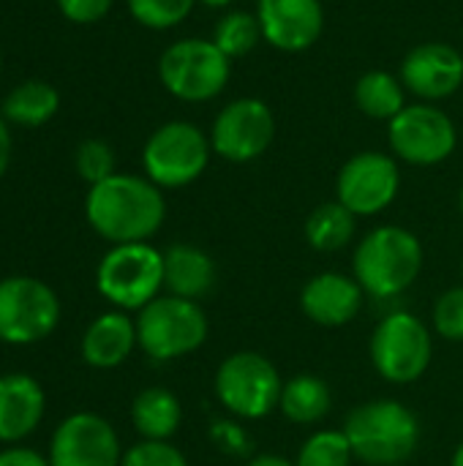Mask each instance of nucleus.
<instances>
[{
	"instance_id": "1",
	"label": "nucleus",
	"mask_w": 463,
	"mask_h": 466,
	"mask_svg": "<svg viewBox=\"0 0 463 466\" xmlns=\"http://www.w3.org/2000/svg\"><path fill=\"white\" fill-rule=\"evenodd\" d=\"M85 218L90 229L112 246L150 243V238L164 227L166 199L145 175L115 172L87 188Z\"/></svg>"
},
{
	"instance_id": "2",
	"label": "nucleus",
	"mask_w": 463,
	"mask_h": 466,
	"mask_svg": "<svg viewBox=\"0 0 463 466\" xmlns=\"http://www.w3.org/2000/svg\"><path fill=\"white\" fill-rule=\"evenodd\" d=\"M426 248L401 224H382L366 232L352 251V276L374 300H393L415 287L423 273Z\"/></svg>"
},
{
	"instance_id": "3",
	"label": "nucleus",
	"mask_w": 463,
	"mask_h": 466,
	"mask_svg": "<svg viewBox=\"0 0 463 466\" xmlns=\"http://www.w3.org/2000/svg\"><path fill=\"white\" fill-rule=\"evenodd\" d=\"M344 434L352 445L355 461L368 466L407 464L420 448V418L396 399H371L357 404L347 420Z\"/></svg>"
},
{
	"instance_id": "4",
	"label": "nucleus",
	"mask_w": 463,
	"mask_h": 466,
	"mask_svg": "<svg viewBox=\"0 0 463 466\" xmlns=\"http://www.w3.org/2000/svg\"><path fill=\"white\" fill-rule=\"evenodd\" d=\"M139 350L156 363H172L194 355L210 336L207 314L196 300L177 295H158L134 317Z\"/></svg>"
},
{
	"instance_id": "5",
	"label": "nucleus",
	"mask_w": 463,
	"mask_h": 466,
	"mask_svg": "<svg viewBox=\"0 0 463 466\" xmlns=\"http://www.w3.org/2000/svg\"><path fill=\"white\" fill-rule=\"evenodd\" d=\"M284 377L276 363L254 350L232 352L213 377L216 401L237 420H262L278 410Z\"/></svg>"
},
{
	"instance_id": "6",
	"label": "nucleus",
	"mask_w": 463,
	"mask_h": 466,
	"mask_svg": "<svg viewBox=\"0 0 463 466\" xmlns=\"http://www.w3.org/2000/svg\"><path fill=\"white\" fill-rule=\"evenodd\" d=\"M96 289L112 309L142 311L164 295V251L150 243L112 246L96 268Z\"/></svg>"
},
{
	"instance_id": "7",
	"label": "nucleus",
	"mask_w": 463,
	"mask_h": 466,
	"mask_svg": "<svg viewBox=\"0 0 463 466\" xmlns=\"http://www.w3.org/2000/svg\"><path fill=\"white\" fill-rule=\"evenodd\" d=\"M434 330L412 311L385 314L368 341L374 371L390 385H412L423 380L434 360Z\"/></svg>"
},
{
	"instance_id": "8",
	"label": "nucleus",
	"mask_w": 463,
	"mask_h": 466,
	"mask_svg": "<svg viewBox=\"0 0 463 466\" xmlns=\"http://www.w3.org/2000/svg\"><path fill=\"white\" fill-rule=\"evenodd\" d=\"M232 76V60L213 38H180L158 57V79L169 96L186 104L213 101Z\"/></svg>"
},
{
	"instance_id": "9",
	"label": "nucleus",
	"mask_w": 463,
	"mask_h": 466,
	"mask_svg": "<svg viewBox=\"0 0 463 466\" xmlns=\"http://www.w3.org/2000/svg\"><path fill=\"white\" fill-rule=\"evenodd\" d=\"M210 156V137L199 126L188 120H169L147 137L142 147V169L161 191L186 188L205 175Z\"/></svg>"
},
{
	"instance_id": "10",
	"label": "nucleus",
	"mask_w": 463,
	"mask_h": 466,
	"mask_svg": "<svg viewBox=\"0 0 463 466\" xmlns=\"http://www.w3.org/2000/svg\"><path fill=\"white\" fill-rule=\"evenodd\" d=\"M57 292L33 276L0 279V341L11 347H30L49 339L60 325Z\"/></svg>"
},
{
	"instance_id": "11",
	"label": "nucleus",
	"mask_w": 463,
	"mask_h": 466,
	"mask_svg": "<svg viewBox=\"0 0 463 466\" xmlns=\"http://www.w3.org/2000/svg\"><path fill=\"white\" fill-rule=\"evenodd\" d=\"M388 142L398 161L412 167H437L456 153L458 131L448 112L434 104H407L388 123Z\"/></svg>"
},
{
	"instance_id": "12",
	"label": "nucleus",
	"mask_w": 463,
	"mask_h": 466,
	"mask_svg": "<svg viewBox=\"0 0 463 466\" xmlns=\"http://www.w3.org/2000/svg\"><path fill=\"white\" fill-rule=\"evenodd\" d=\"M401 191V167L393 153H355L336 177V199L357 218L385 213Z\"/></svg>"
},
{
	"instance_id": "13",
	"label": "nucleus",
	"mask_w": 463,
	"mask_h": 466,
	"mask_svg": "<svg viewBox=\"0 0 463 466\" xmlns=\"http://www.w3.org/2000/svg\"><path fill=\"white\" fill-rule=\"evenodd\" d=\"M276 139L273 109L262 98H235L213 120L210 145L213 153L229 164L257 161L270 150Z\"/></svg>"
},
{
	"instance_id": "14",
	"label": "nucleus",
	"mask_w": 463,
	"mask_h": 466,
	"mask_svg": "<svg viewBox=\"0 0 463 466\" xmlns=\"http://www.w3.org/2000/svg\"><path fill=\"white\" fill-rule=\"evenodd\" d=\"M123 445L115 426L98 412H74L63 418L49 442L52 466H120Z\"/></svg>"
},
{
	"instance_id": "15",
	"label": "nucleus",
	"mask_w": 463,
	"mask_h": 466,
	"mask_svg": "<svg viewBox=\"0 0 463 466\" xmlns=\"http://www.w3.org/2000/svg\"><path fill=\"white\" fill-rule=\"evenodd\" d=\"M401 82L426 104L450 98L463 85V55L445 41L418 44L401 63Z\"/></svg>"
},
{
	"instance_id": "16",
	"label": "nucleus",
	"mask_w": 463,
	"mask_h": 466,
	"mask_svg": "<svg viewBox=\"0 0 463 466\" xmlns=\"http://www.w3.org/2000/svg\"><path fill=\"white\" fill-rule=\"evenodd\" d=\"M257 19L262 38L281 52H303L325 30V8L319 0H257Z\"/></svg>"
},
{
	"instance_id": "17",
	"label": "nucleus",
	"mask_w": 463,
	"mask_h": 466,
	"mask_svg": "<svg viewBox=\"0 0 463 466\" xmlns=\"http://www.w3.org/2000/svg\"><path fill=\"white\" fill-rule=\"evenodd\" d=\"M366 298L368 295L352 273L325 270L303 284L297 303L308 322L319 328H344L360 317Z\"/></svg>"
},
{
	"instance_id": "18",
	"label": "nucleus",
	"mask_w": 463,
	"mask_h": 466,
	"mask_svg": "<svg viewBox=\"0 0 463 466\" xmlns=\"http://www.w3.org/2000/svg\"><path fill=\"white\" fill-rule=\"evenodd\" d=\"M46 396L35 377L14 371L0 377V442L19 445L44 420Z\"/></svg>"
},
{
	"instance_id": "19",
	"label": "nucleus",
	"mask_w": 463,
	"mask_h": 466,
	"mask_svg": "<svg viewBox=\"0 0 463 466\" xmlns=\"http://www.w3.org/2000/svg\"><path fill=\"white\" fill-rule=\"evenodd\" d=\"M134 350H139L136 322L128 311H120V309H109L98 314L85 328L82 341H79L82 360L98 371L123 366L134 355Z\"/></svg>"
},
{
	"instance_id": "20",
	"label": "nucleus",
	"mask_w": 463,
	"mask_h": 466,
	"mask_svg": "<svg viewBox=\"0 0 463 466\" xmlns=\"http://www.w3.org/2000/svg\"><path fill=\"white\" fill-rule=\"evenodd\" d=\"M218 265L216 259L194 243H172L164 251V292L202 300L216 289Z\"/></svg>"
},
{
	"instance_id": "21",
	"label": "nucleus",
	"mask_w": 463,
	"mask_h": 466,
	"mask_svg": "<svg viewBox=\"0 0 463 466\" xmlns=\"http://www.w3.org/2000/svg\"><path fill=\"white\" fill-rule=\"evenodd\" d=\"M131 423L139 440L172 442L183 423V404L166 388H145L131 401Z\"/></svg>"
},
{
	"instance_id": "22",
	"label": "nucleus",
	"mask_w": 463,
	"mask_h": 466,
	"mask_svg": "<svg viewBox=\"0 0 463 466\" xmlns=\"http://www.w3.org/2000/svg\"><path fill=\"white\" fill-rule=\"evenodd\" d=\"M333 410V390L319 374H295L284 380L278 412L295 426H317Z\"/></svg>"
},
{
	"instance_id": "23",
	"label": "nucleus",
	"mask_w": 463,
	"mask_h": 466,
	"mask_svg": "<svg viewBox=\"0 0 463 466\" xmlns=\"http://www.w3.org/2000/svg\"><path fill=\"white\" fill-rule=\"evenodd\" d=\"M60 109V93L44 79H25L3 98V117L22 128L46 126Z\"/></svg>"
},
{
	"instance_id": "24",
	"label": "nucleus",
	"mask_w": 463,
	"mask_h": 466,
	"mask_svg": "<svg viewBox=\"0 0 463 466\" xmlns=\"http://www.w3.org/2000/svg\"><path fill=\"white\" fill-rule=\"evenodd\" d=\"M357 232V216L347 210L338 199L317 205L303 227V235L308 246L319 254H336L344 251Z\"/></svg>"
},
{
	"instance_id": "25",
	"label": "nucleus",
	"mask_w": 463,
	"mask_h": 466,
	"mask_svg": "<svg viewBox=\"0 0 463 466\" xmlns=\"http://www.w3.org/2000/svg\"><path fill=\"white\" fill-rule=\"evenodd\" d=\"M355 104L366 117L390 123L407 106V87H404L401 76H393L390 71L374 68L357 79Z\"/></svg>"
},
{
	"instance_id": "26",
	"label": "nucleus",
	"mask_w": 463,
	"mask_h": 466,
	"mask_svg": "<svg viewBox=\"0 0 463 466\" xmlns=\"http://www.w3.org/2000/svg\"><path fill=\"white\" fill-rule=\"evenodd\" d=\"M213 41L229 60H235V57H246L265 38H262V27H259L257 14H251V11H229L216 22Z\"/></svg>"
},
{
	"instance_id": "27",
	"label": "nucleus",
	"mask_w": 463,
	"mask_h": 466,
	"mask_svg": "<svg viewBox=\"0 0 463 466\" xmlns=\"http://www.w3.org/2000/svg\"><path fill=\"white\" fill-rule=\"evenodd\" d=\"M352 461H355V453L344 429L311 431L295 456L297 466H352Z\"/></svg>"
},
{
	"instance_id": "28",
	"label": "nucleus",
	"mask_w": 463,
	"mask_h": 466,
	"mask_svg": "<svg viewBox=\"0 0 463 466\" xmlns=\"http://www.w3.org/2000/svg\"><path fill=\"white\" fill-rule=\"evenodd\" d=\"M131 16L150 30L177 27L194 11L196 0H126Z\"/></svg>"
},
{
	"instance_id": "29",
	"label": "nucleus",
	"mask_w": 463,
	"mask_h": 466,
	"mask_svg": "<svg viewBox=\"0 0 463 466\" xmlns=\"http://www.w3.org/2000/svg\"><path fill=\"white\" fill-rule=\"evenodd\" d=\"M431 330L442 341L461 344L463 341V284L448 287L431 309Z\"/></svg>"
},
{
	"instance_id": "30",
	"label": "nucleus",
	"mask_w": 463,
	"mask_h": 466,
	"mask_svg": "<svg viewBox=\"0 0 463 466\" xmlns=\"http://www.w3.org/2000/svg\"><path fill=\"white\" fill-rule=\"evenodd\" d=\"M207 437H210V445L229 456V459H251L254 456V437L251 431L243 426V420L226 415V418H216L210 420L207 426Z\"/></svg>"
},
{
	"instance_id": "31",
	"label": "nucleus",
	"mask_w": 463,
	"mask_h": 466,
	"mask_svg": "<svg viewBox=\"0 0 463 466\" xmlns=\"http://www.w3.org/2000/svg\"><path fill=\"white\" fill-rule=\"evenodd\" d=\"M74 167H76V175L87 186H96V183H101V180L115 175V150L104 139H85L76 147Z\"/></svg>"
},
{
	"instance_id": "32",
	"label": "nucleus",
	"mask_w": 463,
	"mask_h": 466,
	"mask_svg": "<svg viewBox=\"0 0 463 466\" xmlns=\"http://www.w3.org/2000/svg\"><path fill=\"white\" fill-rule=\"evenodd\" d=\"M120 466H191L186 453L172 442L139 440L136 445L126 448Z\"/></svg>"
},
{
	"instance_id": "33",
	"label": "nucleus",
	"mask_w": 463,
	"mask_h": 466,
	"mask_svg": "<svg viewBox=\"0 0 463 466\" xmlns=\"http://www.w3.org/2000/svg\"><path fill=\"white\" fill-rule=\"evenodd\" d=\"M60 14L74 25H93L104 19L115 0H55Z\"/></svg>"
},
{
	"instance_id": "34",
	"label": "nucleus",
	"mask_w": 463,
	"mask_h": 466,
	"mask_svg": "<svg viewBox=\"0 0 463 466\" xmlns=\"http://www.w3.org/2000/svg\"><path fill=\"white\" fill-rule=\"evenodd\" d=\"M0 466H52L49 456L25 448V445H8L0 451Z\"/></svg>"
},
{
	"instance_id": "35",
	"label": "nucleus",
	"mask_w": 463,
	"mask_h": 466,
	"mask_svg": "<svg viewBox=\"0 0 463 466\" xmlns=\"http://www.w3.org/2000/svg\"><path fill=\"white\" fill-rule=\"evenodd\" d=\"M11 156H14V137H11V123L3 117L0 112V177L8 172L11 167Z\"/></svg>"
},
{
	"instance_id": "36",
	"label": "nucleus",
	"mask_w": 463,
	"mask_h": 466,
	"mask_svg": "<svg viewBox=\"0 0 463 466\" xmlns=\"http://www.w3.org/2000/svg\"><path fill=\"white\" fill-rule=\"evenodd\" d=\"M246 466H297L295 459H287V456H278V453H257L251 456Z\"/></svg>"
},
{
	"instance_id": "37",
	"label": "nucleus",
	"mask_w": 463,
	"mask_h": 466,
	"mask_svg": "<svg viewBox=\"0 0 463 466\" xmlns=\"http://www.w3.org/2000/svg\"><path fill=\"white\" fill-rule=\"evenodd\" d=\"M450 466H463V442L453 451V459H450Z\"/></svg>"
},
{
	"instance_id": "38",
	"label": "nucleus",
	"mask_w": 463,
	"mask_h": 466,
	"mask_svg": "<svg viewBox=\"0 0 463 466\" xmlns=\"http://www.w3.org/2000/svg\"><path fill=\"white\" fill-rule=\"evenodd\" d=\"M205 5H210V8H226L232 0H202Z\"/></svg>"
},
{
	"instance_id": "39",
	"label": "nucleus",
	"mask_w": 463,
	"mask_h": 466,
	"mask_svg": "<svg viewBox=\"0 0 463 466\" xmlns=\"http://www.w3.org/2000/svg\"><path fill=\"white\" fill-rule=\"evenodd\" d=\"M458 208H461V216H463V186H461V194H458Z\"/></svg>"
},
{
	"instance_id": "40",
	"label": "nucleus",
	"mask_w": 463,
	"mask_h": 466,
	"mask_svg": "<svg viewBox=\"0 0 463 466\" xmlns=\"http://www.w3.org/2000/svg\"><path fill=\"white\" fill-rule=\"evenodd\" d=\"M0 71H3V57H0Z\"/></svg>"
},
{
	"instance_id": "41",
	"label": "nucleus",
	"mask_w": 463,
	"mask_h": 466,
	"mask_svg": "<svg viewBox=\"0 0 463 466\" xmlns=\"http://www.w3.org/2000/svg\"><path fill=\"white\" fill-rule=\"evenodd\" d=\"M461 273H463V262H461Z\"/></svg>"
}]
</instances>
